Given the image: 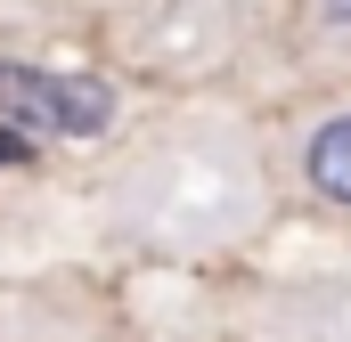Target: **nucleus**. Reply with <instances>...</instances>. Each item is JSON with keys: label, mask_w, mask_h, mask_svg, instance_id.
I'll use <instances>...</instances> for the list:
<instances>
[{"label": "nucleus", "mask_w": 351, "mask_h": 342, "mask_svg": "<svg viewBox=\"0 0 351 342\" xmlns=\"http://www.w3.org/2000/svg\"><path fill=\"white\" fill-rule=\"evenodd\" d=\"M90 204H98V228L131 253H229V245H254L269 220V155L237 114L180 106L114 147Z\"/></svg>", "instance_id": "nucleus-1"}, {"label": "nucleus", "mask_w": 351, "mask_h": 342, "mask_svg": "<svg viewBox=\"0 0 351 342\" xmlns=\"http://www.w3.org/2000/svg\"><path fill=\"white\" fill-rule=\"evenodd\" d=\"M0 122H16L25 139H49V147H98L123 131V90L106 74L0 57Z\"/></svg>", "instance_id": "nucleus-2"}, {"label": "nucleus", "mask_w": 351, "mask_h": 342, "mask_svg": "<svg viewBox=\"0 0 351 342\" xmlns=\"http://www.w3.org/2000/svg\"><path fill=\"white\" fill-rule=\"evenodd\" d=\"M294 187L319 212H351V106L311 114V131L294 139Z\"/></svg>", "instance_id": "nucleus-3"}, {"label": "nucleus", "mask_w": 351, "mask_h": 342, "mask_svg": "<svg viewBox=\"0 0 351 342\" xmlns=\"http://www.w3.org/2000/svg\"><path fill=\"white\" fill-rule=\"evenodd\" d=\"M33 147H41V139H25L16 122H0V171H25V163H33Z\"/></svg>", "instance_id": "nucleus-4"}, {"label": "nucleus", "mask_w": 351, "mask_h": 342, "mask_svg": "<svg viewBox=\"0 0 351 342\" xmlns=\"http://www.w3.org/2000/svg\"><path fill=\"white\" fill-rule=\"evenodd\" d=\"M319 16H327V33H351V0H327Z\"/></svg>", "instance_id": "nucleus-5"}]
</instances>
